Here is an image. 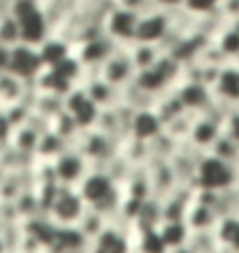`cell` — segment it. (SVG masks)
Returning <instances> with one entry per match:
<instances>
[{
	"mask_svg": "<svg viewBox=\"0 0 239 253\" xmlns=\"http://www.w3.org/2000/svg\"><path fill=\"white\" fill-rule=\"evenodd\" d=\"M77 191L81 193V198H84L88 207L100 209L102 214H107V218H112L116 214V209L121 205V198H123L121 186L116 184L105 169L95 168H91L84 174V179L77 184Z\"/></svg>",
	"mask_w": 239,
	"mask_h": 253,
	"instance_id": "1",
	"label": "cell"
},
{
	"mask_svg": "<svg viewBox=\"0 0 239 253\" xmlns=\"http://www.w3.org/2000/svg\"><path fill=\"white\" fill-rule=\"evenodd\" d=\"M181 75H184V63H179L170 51H165L151 68L139 70L135 75V84H137L139 91H144L147 95L158 98L162 93L172 91L179 84Z\"/></svg>",
	"mask_w": 239,
	"mask_h": 253,
	"instance_id": "2",
	"label": "cell"
},
{
	"mask_svg": "<svg viewBox=\"0 0 239 253\" xmlns=\"http://www.w3.org/2000/svg\"><path fill=\"white\" fill-rule=\"evenodd\" d=\"M119 144L121 142L114 139L112 135H107V132L98 130V128H88V130H81L75 149H79L86 156V161H88L91 168L105 169L109 158L119 154Z\"/></svg>",
	"mask_w": 239,
	"mask_h": 253,
	"instance_id": "3",
	"label": "cell"
},
{
	"mask_svg": "<svg viewBox=\"0 0 239 253\" xmlns=\"http://www.w3.org/2000/svg\"><path fill=\"white\" fill-rule=\"evenodd\" d=\"M174 38V23H172V12L160 7H151L142 12L137 26V42H151L167 49V44Z\"/></svg>",
	"mask_w": 239,
	"mask_h": 253,
	"instance_id": "4",
	"label": "cell"
},
{
	"mask_svg": "<svg viewBox=\"0 0 239 253\" xmlns=\"http://www.w3.org/2000/svg\"><path fill=\"white\" fill-rule=\"evenodd\" d=\"M142 12H135L123 5H114L109 7V12L102 19L105 33L114 40L119 46H130L132 42H137V26Z\"/></svg>",
	"mask_w": 239,
	"mask_h": 253,
	"instance_id": "5",
	"label": "cell"
},
{
	"mask_svg": "<svg viewBox=\"0 0 239 253\" xmlns=\"http://www.w3.org/2000/svg\"><path fill=\"white\" fill-rule=\"evenodd\" d=\"M116 49H119V44L109 38L107 33H102L98 38L84 40V42L75 44V56L84 65V75H86V72H100L102 63H107L109 56L114 54Z\"/></svg>",
	"mask_w": 239,
	"mask_h": 253,
	"instance_id": "6",
	"label": "cell"
},
{
	"mask_svg": "<svg viewBox=\"0 0 239 253\" xmlns=\"http://www.w3.org/2000/svg\"><path fill=\"white\" fill-rule=\"evenodd\" d=\"M86 205L84 198H81V193L77 191V186H63L61 184V193H58V198L56 202L51 205L49 209V216H51V221L56 225H77L81 214L86 211Z\"/></svg>",
	"mask_w": 239,
	"mask_h": 253,
	"instance_id": "7",
	"label": "cell"
},
{
	"mask_svg": "<svg viewBox=\"0 0 239 253\" xmlns=\"http://www.w3.org/2000/svg\"><path fill=\"white\" fill-rule=\"evenodd\" d=\"M44 61H42V54H40V46L35 44H14L12 46V58H9V72L16 75L23 82H35L38 75L44 70Z\"/></svg>",
	"mask_w": 239,
	"mask_h": 253,
	"instance_id": "8",
	"label": "cell"
},
{
	"mask_svg": "<svg viewBox=\"0 0 239 253\" xmlns=\"http://www.w3.org/2000/svg\"><path fill=\"white\" fill-rule=\"evenodd\" d=\"M135 75H137V68H135V63L130 58L128 46H119L114 54L109 56V61L102 63V68H100V77H105L116 88H123V86L132 84Z\"/></svg>",
	"mask_w": 239,
	"mask_h": 253,
	"instance_id": "9",
	"label": "cell"
},
{
	"mask_svg": "<svg viewBox=\"0 0 239 253\" xmlns=\"http://www.w3.org/2000/svg\"><path fill=\"white\" fill-rule=\"evenodd\" d=\"M65 109L77 119L79 128L81 130H88V128H95L98 123V116H100V107L91 100V95L86 93V88L81 84H77L72 91L65 95Z\"/></svg>",
	"mask_w": 239,
	"mask_h": 253,
	"instance_id": "10",
	"label": "cell"
},
{
	"mask_svg": "<svg viewBox=\"0 0 239 253\" xmlns=\"http://www.w3.org/2000/svg\"><path fill=\"white\" fill-rule=\"evenodd\" d=\"M16 19L21 23V42H26V44L40 46L54 33L51 23H49V19H46V14H44V9H42V2L31 9H26V12H21Z\"/></svg>",
	"mask_w": 239,
	"mask_h": 253,
	"instance_id": "11",
	"label": "cell"
},
{
	"mask_svg": "<svg viewBox=\"0 0 239 253\" xmlns=\"http://www.w3.org/2000/svg\"><path fill=\"white\" fill-rule=\"evenodd\" d=\"M54 168H56V179H58V184L63 186H77L84 174L91 169L88 161H86V156L75 149V146H70L68 151H63L58 158L54 161Z\"/></svg>",
	"mask_w": 239,
	"mask_h": 253,
	"instance_id": "12",
	"label": "cell"
},
{
	"mask_svg": "<svg viewBox=\"0 0 239 253\" xmlns=\"http://www.w3.org/2000/svg\"><path fill=\"white\" fill-rule=\"evenodd\" d=\"M174 91L179 93V98L186 105V109L195 112V114L207 112L211 107V102H214V88H209L207 84L195 82V79H179Z\"/></svg>",
	"mask_w": 239,
	"mask_h": 253,
	"instance_id": "13",
	"label": "cell"
},
{
	"mask_svg": "<svg viewBox=\"0 0 239 253\" xmlns=\"http://www.w3.org/2000/svg\"><path fill=\"white\" fill-rule=\"evenodd\" d=\"M79 84L86 88V93L91 95V100L100 109L114 107L121 102V88H116L114 84H109L105 77H100V72H86L84 79Z\"/></svg>",
	"mask_w": 239,
	"mask_h": 253,
	"instance_id": "14",
	"label": "cell"
},
{
	"mask_svg": "<svg viewBox=\"0 0 239 253\" xmlns=\"http://www.w3.org/2000/svg\"><path fill=\"white\" fill-rule=\"evenodd\" d=\"M221 132H223V123L221 121H216L214 116H209V114H198L193 126H191L188 142H191V146L198 149V151H209Z\"/></svg>",
	"mask_w": 239,
	"mask_h": 253,
	"instance_id": "15",
	"label": "cell"
},
{
	"mask_svg": "<svg viewBox=\"0 0 239 253\" xmlns=\"http://www.w3.org/2000/svg\"><path fill=\"white\" fill-rule=\"evenodd\" d=\"M128 237H130V246L132 251L137 253H167V244L162 239L160 230L158 228H151V225H139V223H132L130 230H128Z\"/></svg>",
	"mask_w": 239,
	"mask_h": 253,
	"instance_id": "16",
	"label": "cell"
},
{
	"mask_svg": "<svg viewBox=\"0 0 239 253\" xmlns=\"http://www.w3.org/2000/svg\"><path fill=\"white\" fill-rule=\"evenodd\" d=\"M130 251L132 246L128 232L116 228V225H107L98 237L88 242V253H130Z\"/></svg>",
	"mask_w": 239,
	"mask_h": 253,
	"instance_id": "17",
	"label": "cell"
},
{
	"mask_svg": "<svg viewBox=\"0 0 239 253\" xmlns=\"http://www.w3.org/2000/svg\"><path fill=\"white\" fill-rule=\"evenodd\" d=\"M162 130H165V123H162V119L158 116V112H156L154 107H144V109H137V112H135L132 123H130L132 137L151 142V139L158 137Z\"/></svg>",
	"mask_w": 239,
	"mask_h": 253,
	"instance_id": "18",
	"label": "cell"
},
{
	"mask_svg": "<svg viewBox=\"0 0 239 253\" xmlns=\"http://www.w3.org/2000/svg\"><path fill=\"white\" fill-rule=\"evenodd\" d=\"M35 93V86L31 82H23L9 70L0 72V107L19 102V100H28Z\"/></svg>",
	"mask_w": 239,
	"mask_h": 253,
	"instance_id": "19",
	"label": "cell"
},
{
	"mask_svg": "<svg viewBox=\"0 0 239 253\" xmlns=\"http://www.w3.org/2000/svg\"><path fill=\"white\" fill-rule=\"evenodd\" d=\"M214 95L223 102H239V61H228L221 68Z\"/></svg>",
	"mask_w": 239,
	"mask_h": 253,
	"instance_id": "20",
	"label": "cell"
},
{
	"mask_svg": "<svg viewBox=\"0 0 239 253\" xmlns=\"http://www.w3.org/2000/svg\"><path fill=\"white\" fill-rule=\"evenodd\" d=\"M218 211L209 205H202V202H195L191 200V205L186 209V218L184 221L188 223V228L193 232H207V230H214L218 225Z\"/></svg>",
	"mask_w": 239,
	"mask_h": 253,
	"instance_id": "21",
	"label": "cell"
},
{
	"mask_svg": "<svg viewBox=\"0 0 239 253\" xmlns=\"http://www.w3.org/2000/svg\"><path fill=\"white\" fill-rule=\"evenodd\" d=\"M72 51H75V46L70 44L68 40H63L61 35H56V33H51V35L40 44V54H42V61H44L46 68L58 65V63H61L63 58H68Z\"/></svg>",
	"mask_w": 239,
	"mask_h": 253,
	"instance_id": "22",
	"label": "cell"
},
{
	"mask_svg": "<svg viewBox=\"0 0 239 253\" xmlns=\"http://www.w3.org/2000/svg\"><path fill=\"white\" fill-rule=\"evenodd\" d=\"M28 102H31V107L35 109V112H40L42 116H46L49 121L65 109V95L49 93V91H35L31 98H28Z\"/></svg>",
	"mask_w": 239,
	"mask_h": 253,
	"instance_id": "23",
	"label": "cell"
},
{
	"mask_svg": "<svg viewBox=\"0 0 239 253\" xmlns=\"http://www.w3.org/2000/svg\"><path fill=\"white\" fill-rule=\"evenodd\" d=\"M154 109L158 112V116L162 119V123H165V126L188 112V109H186V105L181 102V98H179V93L174 91V88H172V91H167V93H162V95H158V98H156V102H154Z\"/></svg>",
	"mask_w": 239,
	"mask_h": 253,
	"instance_id": "24",
	"label": "cell"
},
{
	"mask_svg": "<svg viewBox=\"0 0 239 253\" xmlns=\"http://www.w3.org/2000/svg\"><path fill=\"white\" fill-rule=\"evenodd\" d=\"M70 149V142L65 137H61L58 132H54L51 128L46 132H42L40 137V144H38V151H35V158L40 161H56L63 151Z\"/></svg>",
	"mask_w": 239,
	"mask_h": 253,
	"instance_id": "25",
	"label": "cell"
},
{
	"mask_svg": "<svg viewBox=\"0 0 239 253\" xmlns=\"http://www.w3.org/2000/svg\"><path fill=\"white\" fill-rule=\"evenodd\" d=\"M128 51H130V58L135 63V68L144 70V68H151L162 54H165V49L160 44H151V42H132L128 46Z\"/></svg>",
	"mask_w": 239,
	"mask_h": 253,
	"instance_id": "26",
	"label": "cell"
},
{
	"mask_svg": "<svg viewBox=\"0 0 239 253\" xmlns=\"http://www.w3.org/2000/svg\"><path fill=\"white\" fill-rule=\"evenodd\" d=\"M107 225H109L107 214H102L100 209H95V207H86V211L81 214V218H79V223H77V228L84 232V237L88 239V242L98 237Z\"/></svg>",
	"mask_w": 239,
	"mask_h": 253,
	"instance_id": "27",
	"label": "cell"
},
{
	"mask_svg": "<svg viewBox=\"0 0 239 253\" xmlns=\"http://www.w3.org/2000/svg\"><path fill=\"white\" fill-rule=\"evenodd\" d=\"M40 137H42V132L35 130L33 126H19L14 130V135H12V142L9 144L14 146L19 154L23 156H35V151H38V144H40Z\"/></svg>",
	"mask_w": 239,
	"mask_h": 253,
	"instance_id": "28",
	"label": "cell"
},
{
	"mask_svg": "<svg viewBox=\"0 0 239 253\" xmlns=\"http://www.w3.org/2000/svg\"><path fill=\"white\" fill-rule=\"evenodd\" d=\"M158 230H160L167 249L184 246V244H188V239H191V228H188L186 221H162L160 225H158Z\"/></svg>",
	"mask_w": 239,
	"mask_h": 253,
	"instance_id": "29",
	"label": "cell"
},
{
	"mask_svg": "<svg viewBox=\"0 0 239 253\" xmlns=\"http://www.w3.org/2000/svg\"><path fill=\"white\" fill-rule=\"evenodd\" d=\"M51 130L58 132L61 137H65L70 142V146L77 144V137L81 135V128H79L77 119L70 114L68 109H63L61 114H56L54 119H51Z\"/></svg>",
	"mask_w": 239,
	"mask_h": 253,
	"instance_id": "30",
	"label": "cell"
},
{
	"mask_svg": "<svg viewBox=\"0 0 239 253\" xmlns=\"http://www.w3.org/2000/svg\"><path fill=\"white\" fill-rule=\"evenodd\" d=\"M14 207H16V214H19L21 221H28V218H35V216L44 214L35 188H26V191L19 193V198L14 200Z\"/></svg>",
	"mask_w": 239,
	"mask_h": 253,
	"instance_id": "31",
	"label": "cell"
},
{
	"mask_svg": "<svg viewBox=\"0 0 239 253\" xmlns=\"http://www.w3.org/2000/svg\"><path fill=\"white\" fill-rule=\"evenodd\" d=\"M0 42L7 46L21 44V23L12 12H5L0 16Z\"/></svg>",
	"mask_w": 239,
	"mask_h": 253,
	"instance_id": "32",
	"label": "cell"
},
{
	"mask_svg": "<svg viewBox=\"0 0 239 253\" xmlns=\"http://www.w3.org/2000/svg\"><path fill=\"white\" fill-rule=\"evenodd\" d=\"M5 114H7V119L12 123H14V128H19V126H26L28 123V119H31L33 114V107L28 100H19V102H12V105H5V107H0Z\"/></svg>",
	"mask_w": 239,
	"mask_h": 253,
	"instance_id": "33",
	"label": "cell"
},
{
	"mask_svg": "<svg viewBox=\"0 0 239 253\" xmlns=\"http://www.w3.org/2000/svg\"><path fill=\"white\" fill-rule=\"evenodd\" d=\"M14 123L7 119V114L0 109V146H5L12 142V135H14Z\"/></svg>",
	"mask_w": 239,
	"mask_h": 253,
	"instance_id": "34",
	"label": "cell"
},
{
	"mask_svg": "<svg viewBox=\"0 0 239 253\" xmlns=\"http://www.w3.org/2000/svg\"><path fill=\"white\" fill-rule=\"evenodd\" d=\"M9 58H12V46L0 42V72L9 70Z\"/></svg>",
	"mask_w": 239,
	"mask_h": 253,
	"instance_id": "35",
	"label": "cell"
},
{
	"mask_svg": "<svg viewBox=\"0 0 239 253\" xmlns=\"http://www.w3.org/2000/svg\"><path fill=\"white\" fill-rule=\"evenodd\" d=\"M184 2H186V0H154V5H156V7L167 9V12H174V9L184 7Z\"/></svg>",
	"mask_w": 239,
	"mask_h": 253,
	"instance_id": "36",
	"label": "cell"
},
{
	"mask_svg": "<svg viewBox=\"0 0 239 253\" xmlns=\"http://www.w3.org/2000/svg\"><path fill=\"white\" fill-rule=\"evenodd\" d=\"M167 253H195V251H193V246L184 244V246H177V249H170Z\"/></svg>",
	"mask_w": 239,
	"mask_h": 253,
	"instance_id": "37",
	"label": "cell"
},
{
	"mask_svg": "<svg viewBox=\"0 0 239 253\" xmlns=\"http://www.w3.org/2000/svg\"><path fill=\"white\" fill-rule=\"evenodd\" d=\"M9 249H7V244H5V237L0 235V253H7Z\"/></svg>",
	"mask_w": 239,
	"mask_h": 253,
	"instance_id": "38",
	"label": "cell"
},
{
	"mask_svg": "<svg viewBox=\"0 0 239 253\" xmlns=\"http://www.w3.org/2000/svg\"><path fill=\"white\" fill-rule=\"evenodd\" d=\"M77 2H93V0H77Z\"/></svg>",
	"mask_w": 239,
	"mask_h": 253,
	"instance_id": "39",
	"label": "cell"
},
{
	"mask_svg": "<svg viewBox=\"0 0 239 253\" xmlns=\"http://www.w3.org/2000/svg\"><path fill=\"white\" fill-rule=\"evenodd\" d=\"M7 253H16V251H7Z\"/></svg>",
	"mask_w": 239,
	"mask_h": 253,
	"instance_id": "40",
	"label": "cell"
},
{
	"mask_svg": "<svg viewBox=\"0 0 239 253\" xmlns=\"http://www.w3.org/2000/svg\"><path fill=\"white\" fill-rule=\"evenodd\" d=\"M130 253H137V251H130Z\"/></svg>",
	"mask_w": 239,
	"mask_h": 253,
	"instance_id": "41",
	"label": "cell"
},
{
	"mask_svg": "<svg viewBox=\"0 0 239 253\" xmlns=\"http://www.w3.org/2000/svg\"><path fill=\"white\" fill-rule=\"evenodd\" d=\"M84 253H88V251H84Z\"/></svg>",
	"mask_w": 239,
	"mask_h": 253,
	"instance_id": "42",
	"label": "cell"
}]
</instances>
